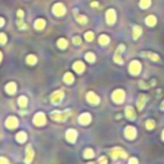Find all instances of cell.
Segmentation results:
<instances>
[{
    "instance_id": "6da1fadb",
    "label": "cell",
    "mask_w": 164,
    "mask_h": 164,
    "mask_svg": "<svg viewBox=\"0 0 164 164\" xmlns=\"http://www.w3.org/2000/svg\"><path fill=\"white\" fill-rule=\"evenodd\" d=\"M71 114H72V110H69V109H67V110H54V112H51V114H50V117L54 119V120H56V122H64Z\"/></svg>"
},
{
    "instance_id": "7a4b0ae2",
    "label": "cell",
    "mask_w": 164,
    "mask_h": 164,
    "mask_svg": "<svg viewBox=\"0 0 164 164\" xmlns=\"http://www.w3.org/2000/svg\"><path fill=\"white\" fill-rule=\"evenodd\" d=\"M124 97H126V92L122 89L114 90L113 94H112V100L116 103V104H122L124 101Z\"/></svg>"
},
{
    "instance_id": "3957f363",
    "label": "cell",
    "mask_w": 164,
    "mask_h": 164,
    "mask_svg": "<svg viewBox=\"0 0 164 164\" xmlns=\"http://www.w3.org/2000/svg\"><path fill=\"white\" fill-rule=\"evenodd\" d=\"M109 155L112 156L113 159H119V158L126 159L127 158V153L123 150L122 147H113L112 150L109 151Z\"/></svg>"
},
{
    "instance_id": "277c9868",
    "label": "cell",
    "mask_w": 164,
    "mask_h": 164,
    "mask_svg": "<svg viewBox=\"0 0 164 164\" xmlns=\"http://www.w3.org/2000/svg\"><path fill=\"white\" fill-rule=\"evenodd\" d=\"M141 69H142L141 63L139 60H132L130 63V67H128V72H130L132 76H137V74H140Z\"/></svg>"
},
{
    "instance_id": "5b68a950",
    "label": "cell",
    "mask_w": 164,
    "mask_h": 164,
    "mask_svg": "<svg viewBox=\"0 0 164 164\" xmlns=\"http://www.w3.org/2000/svg\"><path fill=\"white\" fill-rule=\"evenodd\" d=\"M53 13H54V16H56V17H63L64 14L67 13L66 5H64L63 3H56V4H54V6H53Z\"/></svg>"
},
{
    "instance_id": "8992f818",
    "label": "cell",
    "mask_w": 164,
    "mask_h": 164,
    "mask_svg": "<svg viewBox=\"0 0 164 164\" xmlns=\"http://www.w3.org/2000/svg\"><path fill=\"white\" fill-rule=\"evenodd\" d=\"M46 123V116L42 112H39L35 114V117H33V124L35 126H37V127H41V126H44Z\"/></svg>"
},
{
    "instance_id": "52a82bcc",
    "label": "cell",
    "mask_w": 164,
    "mask_h": 164,
    "mask_svg": "<svg viewBox=\"0 0 164 164\" xmlns=\"http://www.w3.org/2000/svg\"><path fill=\"white\" fill-rule=\"evenodd\" d=\"M124 45H119L117 48L116 53H114V56H113V60L116 62L117 64H123V58H122V53L124 51Z\"/></svg>"
},
{
    "instance_id": "ba28073f",
    "label": "cell",
    "mask_w": 164,
    "mask_h": 164,
    "mask_svg": "<svg viewBox=\"0 0 164 164\" xmlns=\"http://www.w3.org/2000/svg\"><path fill=\"white\" fill-rule=\"evenodd\" d=\"M64 97V91L63 90H56L55 92L51 94V97H50V101L55 105H58Z\"/></svg>"
},
{
    "instance_id": "9c48e42d",
    "label": "cell",
    "mask_w": 164,
    "mask_h": 164,
    "mask_svg": "<svg viewBox=\"0 0 164 164\" xmlns=\"http://www.w3.org/2000/svg\"><path fill=\"white\" fill-rule=\"evenodd\" d=\"M124 136H126L127 140H135L137 136L136 128H135L133 126H127L126 130H124Z\"/></svg>"
},
{
    "instance_id": "30bf717a",
    "label": "cell",
    "mask_w": 164,
    "mask_h": 164,
    "mask_svg": "<svg viewBox=\"0 0 164 164\" xmlns=\"http://www.w3.org/2000/svg\"><path fill=\"white\" fill-rule=\"evenodd\" d=\"M105 17H106V23L108 25H114L117 21V13L114 9H108L105 13Z\"/></svg>"
},
{
    "instance_id": "8fae6325",
    "label": "cell",
    "mask_w": 164,
    "mask_h": 164,
    "mask_svg": "<svg viewBox=\"0 0 164 164\" xmlns=\"http://www.w3.org/2000/svg\"><path fill=\"white\" fill-rule=\"evenodd\" d=\"M86 99H87V101L92 105H97L99 103H100V97H99L95 92H92V91H89L87 94H86Z\"/></svg>"
},
{
    "instance_id": "7c38bea8",
    "label": "cell",
    "mask_w": 164,
    "mask_h": 164,
    "mask_svg": "<svg viewBox=\"0 0 164 164\" xmlns=\"http://www.w3.org/2000/svg\"><path fill=\"white\" fill-rule=\"evenodd\" d=\"M33 155H35V153H33L32 146H31V145H27V147H26V156H25V162H26V164L32 163V160H33Z\"/></svg>"
},
{
    "instance_id": "4fadbf2b",
    "label": "cell",
    "mask_w": 164,
    "mask_h": 164,
    "mask_svg": "<svg viewBox=\"0 0 164 164\" xmlns=\"http://www.w3.org/2000/svg\"><path fill=\"white\" fill-rule=\"evenodd\" d=\"M5 126L9 130H14V128L18 127V119L16 117H8V119L5 120Z\"/></svg>"
},
{
    "instance_id": "5bb4252c",
    "label": "cell",
    "mask_w": 164,
    "mask_h": 164,
    "mask_svg": "<svg viewBox=\"0 0 164 164\" xmlns=\"http://www.w3.org/2000/svg\"><path fill=\"white\" fill-rule=\"evenodd\" d=\"M66 139H67L68 142H71V144H74L76 140H77V131L76 130H72V128L68 130L66 132Z\"/></svg>"
},
{
    "instance_id": "9a60e30c",
    "label": "cell",
    "mask_w": 164,
    "mask_h": 164,
    "mask_svg": "<svg viewBox=\"0 0 164 164\" xmlns=\"http://www.w3.org/2000/svg\"><path fill=\"white\" fill-rule=\"evenodd\" d=\"M78 122H80L82 126H86L91 122V114L90 113H82L80 118H78Z\"/></svg>"
},
{
    "instance_id": "2e32d148",
    "label": "cell",
    "mask_w": 164,
    "mask_h": 164,
    "mask_svg": "<svg viewBox=\"0 0 164 164\" xmlns=\"http://www.w3.org/2000/svg\"><path fill=\"white\" fill-rule=\"evenodd\" d=\"M140 55L146 56V58H149L150 60H154V62H159V60H160L159 55H158V54H155V53H151V51H141Z\"/></svg>"
},
{
    "instance_id": "e0dca14e",
    "label": "cell",
    "mask_w": 164,
    "mask_h": 164,
    "mask_svg": "<svg viewBox=\"0 0 164 164\" xmlns=\"http://www.w3.org/2000/svg\"><path fill=\"white\" fill-rule=\"evenodd\" d=\"M73 69L76 71V72H77L78 74L83 73V72H85V64L82 63V60H77V62H74V63H73Z\"/></svg>"
},
{
    "instance_id": "ac0fdd59",
    "label": "cell",
    "mask_w": 164,
    "mask_h": 164,
    "mask_svg": "<svg viewBox=\"0 0 164 164\" xmlns=\"http://www.w3.org/2000/svg\"><path fill=\"white\" fill-rule=\"evenodd\" d=\"M156 22H158V19H156V17L154 16V14H149V16L146 17V19H145V23L149 27H154L156 25Z\"/></svg>"
},
{
    "instance_id": "d6986e66",
    "label": "cell",
    "mask_w": 164,
    "mask_h": 164,
    "mask_svg": "<svg viewBox=\"0 0 164 164\" xmlns=\"http://www.w3.org/2000/svg\"><path fill=\"white\" fill-rule=\"evenodd\" d=\"M5 91L8 92L9 95L16 94V91H17V85H16V82H9V83L5 86Z\"/></svg>"
},
{
    "instance_id": "ffe728a7",
    "label": "cell",
    "mask_w": 164,
    "mask_h": 164,
    "mask_svg": "<svg viewBox=\"0 0 164 164\" xmlns=\"http://www.w3.org/2000/svg\"><path fill=\"white\" fill-rule=\"evenodd\" d=\"M124 114H126V117L130 119V120H133L135 118H136V113H135V110H133L132 106H127Z\"/></svg>"
},
{
    "instance_id": "44dd1931",
    "label": "cell",
    "mask_w": 164,
    "mask_h": 164,
    "mask_svg": "<svg viewBox=\"0 0 164 164\" xmlns=\"http://www.w3.org/2000/svg\"><path fill=\"white\" fill-rule=\"evenodd\" d=\"M146 101H147V96L146 95H140L139 96V100H137V109L139 110H142V108L145 106Z\"/></svg>"
},
{
    "instance_id": "7402d4cb",
    "label": "cell",
    "mask_w": 164,
    "mask_h": 164,
    "mask_svg": "<svg viewBox=\"0 0 164 164\" xmlns=\"http://www.w3.org/2000/svg\"><path fill=\"white\" fill-rule=\"evenodd\" d=\"M141 32H142V28L140 26H133V28H132V37H133V40H137L141 36Z\"/></svg>"
},
{
    "instance_id": "603a6c76",
    "label": "cell",
    "mask_w": 164,
    "mask_h": 164,
    "mask_svg": "<svg viewBox=\"0 0 164 164\" xmlns=\"http://www.w3.org/2000/svg\"><path fill=\"white\" fill-rule=\"evenodd\" d=\"M45 26H46V22L44 18H39L35 21V28H36V30H44Z\"/></svg>"
},
{
    "instance_id": "cb8c5ba5",
    "label": "cell",
    "mask_w": 164,
    "mask_h": 164,
    "mask_svg": "<svg viewBox=\"0 0 164 164\" xmlns=\"http://www.w3.org/2000/svg\"><path fill=\"white\" fill-rule=\"evenodd\" d=\"M63 80H64V82H66L67 85H71V83H73V82H74V76H73L72 73H71V72H67L66 74H64Z\"/></svg>"
},
{
    "instance_id": "d4e9b609",
    "label": "cell",
    "mask_w": 164,
    "mask_h": 164,
    "mask_svg": "<svg viewBox=\"0 0 164 164\" xmlns=\"http://www.w3.org/2000/svg\"><path fill=\"white\" fill-rule=\"evenodd\" d=\"M16 139H17V141H18V142H21V144H23V142H26V140H27V133H26V132H23V131H21V132H18V133H17Z\"/></svg>"
},
{
    "instance_id": "484cf974",
    "label": "cell",
    "mask_w": 164,
    "mask_h": 164,
    "mask_svg": "<svg viewBox=\"0 0 164 164\" xmlns=\"http://www.w3.org/2000/svg\"><path fill=\"white\" fill-rule=\"evenodd\" d=\"M74 13H76V19H77L78 23H81V25H86V23H87V17H86V16H82V14H77V10H74Z\"/></svg>"
},
{
    "instance_id": "4316f807",
    "label": "cell",
    "mask_w": 164,
    "mask_h": 164,
    "mask_svg": "<svg viewBox=\"0 0 164 164\" xmlns=\"http://www.w3.org/2000/svg\"><path fill=\"white\" fill-rule=\"evenodd\" d=\"M94 155H95V151L92 150L91 147L85 149V151H83V158H86V159H91V158H94Z\"/></svg>"
},
{
    "instance_id": "83f0119b",
    "label": "cell",
    "mask_w": 164,
    "mask_h": 164,
    "mask_svg": "<svg viewBox=\"0 0 164 164\" xmlns=\"http://www.w3.org/2000/svg\"><path fill=\"white\" fill-rule=\"evenodd\" d=\"M109 41H110V39H109V36H106V35H101V36L99 37V44H100L101 46L108 45Z\"/></svg>"
},
{
    "instance_id": "f1b7e54d",
    "label": "cell",
    "mask_w": 164,
    "mask_h": 164,
    "mask_svg": "<svg viewBox=\"0 0 164 164\" xmlns=\"http://www.w3.org/2000/svg\"><path fill=\"white\" fill-rule=\"evenodd\" d=\"M26 63H27V64H30V66H33V64H36V63H37V58H36L35 55L31 54V55H28V56H27Z\"/></svg>"
},
{
    "instance_id": "f546056e",
    "label": "cell",
    "mask_w": 164,
    "mask_h": 164,
    "mask_svg": "<svg viewBox=\"0 0 164 164\" xmlns=\"http://www.w3.org/2000/svg\"><path fill=\"white\" fill-rule=\"evenodd\" d=\"M27 104H28V100H27L26 96H21V97L18 99V105L21 106V108H26Z\"/></svg>"
},
{
    "instance_id": "4dcf8cb0",
    "label": "cell",
    "mask_w": 164,
    "mask_h": 164,
    "mask_svg": "<svg viewBox=\"0 0 164 164\" xmlns=\"http://www.w3.org/2000/svg\"><path fill=\"white\" fill-rule=\"evenodd\" d=\"M56 45H58L60 49H66L68 46V41L66 39H59L58 41H56Z\"/></svg>"
},
{
    "instance_id": "1f68e13d",
    "label": "cell",
    "mask_w": 164,
    "mask_h": 164,
    "mask_svg": "<svg viewBox=\"0 0 164 164\" xmlns=\"http://www.w3.org/2000/svg\"><path fill=\"white\" fill-rule=\"evenodd\" d=\"M85 58H86V60H87L89 63H94V62L96 60V58H95V54H94V53H91V51L86 53V55H85Z\"/></svg>"
},
{
    "instance_id": "d6a6232c",
    "label": "cell",
    "mask_w": 164,
    "mask_h": 164,
    "mask_svg": "<svg viewBox=\"0 0 164 164\" xmlns=\"http://www.w3.org/2000/svg\"><path fill=\"white\" fill-rule=\"evenodd\" d=\"M151 5V0H140V6L142 9H147Z\"/></svg>"
},
{
    "instance_id": "836d02e7",
    "label": "cell",
    "mask_w": 164,
    "mask_h": 164,
    "mask_svg": "<svg viewBox=\"0 0 164 164\" xmlns=\"http://www.w3.org/2000/svg\"><path fill=\"white\" fill-rule=\"evenodd\" d=\"M94 32L92 31H87V32H85V40L86 41H89V42H91L92 40H94Z\"/></svg>"
},
{
    "instance_id": "e575fe53",
    "label": "cell",
    "mask_w": 164,
    "mask_h": 164,
    "mask_svg": "<svg viewBox=\"0 0 164 164\" xmlns=\"http://www.w3.org/2000/svg\"><path fill=\"white\" fill-rule=\"evenodd\" d=\"M87 164H108V159H106V156H100L97 162H92V163H87Z\"/></svg>"
},
{
    "instance_id": "d590c367",
    "label": "cell",
    "mask_w": 164,
    "mask_h": 164,
    "mask_svg": "<svg viewBox=\"0 0 164 164\" xmlns=\"http://www.w3.org/2000/svg\"><path fill=\"white\" fill-rule=\"evenodd\" d=\"M145 126H146L147 130H153V128L155 127V122H154L153 119H147L146 123H145Z\"/></svg>"
},
{
    "instance_id": "8d00e7d4",
    "label": "cell",
    "mask_w": 164,
    "mask_h": 164,
    "mask_svg": "<svg viewBox=\"0 0 164 164\" xmlns=\"http://www.w3.org/2000/svg\"><path fill=\"white\" fill-rule=\"evenodd\" d=\"M6 41H8V39H6V35L5 33H0V44H5Z\"/></svg>"
},
{
    "instance_id": "74e56055",
    "label": "cell",
    "mask_w": 164,
    "mask_h": 164,
    "mask_svg": "<svg viewBox=\"0 0 164 164\" xmlns=\"http://www.w3.org/2000/svg\"><path fill=\"white\" fill-rule=\"evenodd\" d=\"M73 44H76V45H80L81 42H82V40H81V37L80 36H76V37H73Z\"/></svg>"
},
{
    "instance_id": "f35d334b",
    "label": "cell",
    "mask_w": 164,
    "mask_h": 164,
    "mask_svg": "<svg viewBox=\"0 0 164 164\" xmlns=\"http://www.w3.org/2000/svg\"><path fill=\"white\" fill-rule=\"evenodd\" d=\"M18 27L21 28V30H25V28H27L26 23H23V22H22V19H18Z\"/></svg>"
},
{
    "instance_id": "ab89813d",
    "label": "cell",
    "mask_w": 164,
    "mask_h": 164,
    "mask_svg": "<svg viewBox=\"0 0 164 164\" xmlns=\"http://www.w3.org/2000/svg\"><path fill=\"white\" fill-rule=\"evenodd\" d=\"M0 164H10L9 160L6 158H3V156H0Z\"/></svg>"
},
{
    "instance_id": "60d3db41",
    "label": "cell",
    "mask_w": 164,
    "mask_h": 164,
    "mask_svg": "<svg viewBox=\"0 0 164 164\" xmlns=\"http://www.w3.org/2000/svg\"><path fill=\"white\" fill-rule=\"evenodd\" d=\"M128 164H139V160L136 158H131L130 160H128Z\"/></svg>"
},
{
    "instance_id": "b9f144b4",
    "label": "cell",
    "mask_w": 164,
    "mask_h": 164,
    "mask_svg": "<svg viewBox=\"0 0 164 164\" xmlns=\"http://www.w3.org/2000/svg\"><path fill=\"white\" fill-rule=\"evenodd\" d=\"M17 16H18V19H22V18H23V10L19 9V10L17 12Z\"/></svg>"
},
{
    "instance_id": "7bdbcfd3",
    "label": "cell",
    "mask_w": 164,
    "mask_h": 164,
    "mask_svg": "<svg viewBox=\"0 0 164 164\" xmlns=\"http://www.w3.org/2000/svg\"><path fill=\"white\" fill-rule=\"evenodd\" d=\"M92 8H99V3L97 2H91V4H90Z\"/></svg>"
},
{
    "instance_id": "ee69618b",
    "label": "cell",
    "mask_w": 164,
    "mask_h": 164,
    "mask_svg": "<svg viewBox=\"0 0 164 164\" xmlns=\"http://www.w3.org/2000/svg\"><path fill=\"white\" fill-rule=\"evenodd\" d=\"M140 86H141V89H149V86H147V85L146 83H144V82H140Z\"/></svg>"
},
{
    "instance_id": "f6af8a7d",
    "label": "cell",
    "mask_w": 164,
    "mask_h": 164,
    "mask_svg": "<svg viewBox=\"0 0 164 164\" xmlns=\"http://www.w3.org/2000/svg\"><path fill=\"white\" fill-rule=\"evenodd\" d=\"M4 23H5L4 18H2V17H0V27H3V26H4Z\"/></svg>"
},
{
    "instance_id": "bcb514c9",
    "label": "cell",
    "mask_w": 164,
    "mask_h": 164,
    "mask_svg": "<svg viewBox=\"0 0 164 164\" xmlns=\"http://www.w3.org/2000/svg\"><path fill=\"white\" fill-rule=\"evenodd\" d=\"M3 60V54H2V51H0V62Z\"/></svg>"
},
{
    "instance_id": "7dc6e473",
    "label": "cell",
    "mask_w": 164,
    "mask_h": 164,
    "mask_svg": "<svg viewBox=\"0 0 164 164\" xmlns=\"http://www.w3.org/2000/svg\"><path fill=\"white\" fill-rule=\"evenodd\" d=\"M160 106H162V109H163V110H164V101H163V103H162V105H160Z\"/></svg>"
},
{
    "instance_id": "c3c4849f",
    "label": "cell",
    "mask_w": 164,
    "mask_h": 164,
    "mask_svg": "<svg viewBox=\"0 0 164 164\" xmlns=\"http://www.w3.org/2000/svg\"><path fill=\"white\" fill-rule=\"evenodd\" d=\"M162 139H163V141H164V131L162 132Z\"/></svg>"
}]
</instances>
